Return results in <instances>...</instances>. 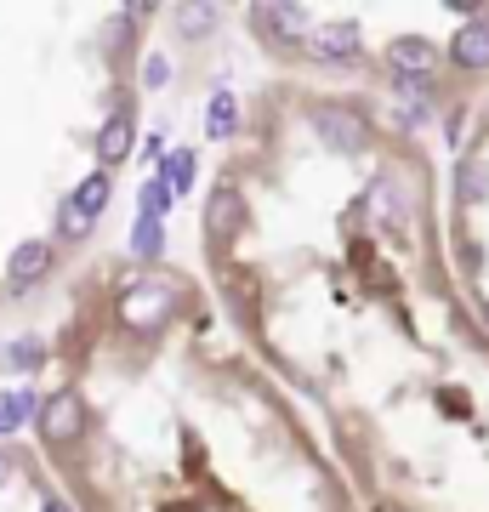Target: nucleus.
I'll return each instance as SVG.
<instances>
[{
	"mask_svg": "<svg viewBox=\"0 0 489 512\" xmlns=\"http://www.w3.org/2000/svg\"><path fill=\"white\" fill-rule=\"evenodd\" d=\"M80 433H86V399L80 393H52V399L40 404V439L69 444Z\"/></svg>",
	"mask_w": 489,
	"mask_h": 512,
	"instance_id": "obj_2",
	"label": "nucleus"
},
{
	"mask_svg": "<svg viewBox=\"0 0 489 512\" xmlns=\"http://www.w3.org/2000/svg\"><path fill=\"white\" fill-rule=\"evenodd\" d=\"M40 512H74V507H69V501H57V495H52V501H46V507H40Z\"/></svg>",
	"mask_w": 489,
	"mask_h": 512,
	"instance_id": "obj_22",
	"label": "nucleus"
},
{
	"mask_svg": "<svg viewBox=\"0 0 489 512\" xmlns=\"http://www.w3.org/2000/svg\"><path fill=\"white\" fill-rule=\"evenodd\" d=\"M387 63L399 74H433L438 52H433V40H421V35H399L393 46H387Z\"/></svg>",
	"mask_w": 489,
	"mask_h": 512,
	"instance_id": "obj_9",
	"label": "nucleus"
},
{
	"mask_svg": "<svg viewBox=\"0 0 489 512\" xmlns=\"http://www.w3.org/2000/svg\"><path fill=\"white\" fill-rule=\"evenodd\" d=\"M109 194H114V171H91L86 183H80L69 200H63V211H57V228H63V239H86L91 228H97V217L109 211Z\"/></svg>",
	"mask_w": 489,
	"mask_h": 512,
	"instance_id": "obj_1",
	"label": "nucleus"
},
{
	"mask_svg": "<svg viewBox=\"0 0 489 512\" xmlns=\"http://www.w3.org/2000/svg\"><path fill=\"white\" fill-rule=\"evenodd\" d=\"M381 512H404V507H381Z\"/></svg>",
	"mask_w": 489,
	"mask_h": 512,
	"instance_id": "obj_23",
	"label": "nucleus"
},
{
	"mask_svg": "<svg viewBox=\"0 0 489 512\" xmlns=\"http://www.w3.org/2000/svg\"><path fill=\"white\" fill-rule=\"evenodd\" d=\"M239 222H245V200H239L234 183H217L211 188V205H205V234L217 239V245H228V239L239 234Z\"/></svg>",
	"mask_w": 489,
	"mask_h": 512,
	"instance_id": "obj_4",
	"label": "nucleus"
},
{
	"mask_svg": "<svg viewBox=\"0 0 489 512\" xmlns=\"http://www.w3.org/2000/svg\"><path fill=\"white\" fill-rule=\"evenodd\" d=\"M6 484H12V461L0 456V490H6Z\"/></svg>",
	"mask_w": 489,
	"mask_h": 512,
	"instance_id": "obj_21",
	"label": "nucleus"
},
{
	"mask_svg": "<svg viewBox=\"0 0 489 512\" xmlns=\"http://www.w3.org/2000/svg\"><path fill=\"white\" fill-rule=\"evenodd\" d=\"M29 421H40V399L29 393V387L0 393V439H12V433H18V427H29Z\"/></svg>",
	"mask_w": 489,
	"mask_h": 512,
	"instance_id": "obj_10",
	"label": "nucleus"
},
{
	"mask_svg": "<svg viewBox=\"0 0 489 512\" xmlns=\"http://www.w3.org/2000/svg\"><path fill=\"white\" fill-rule=\"evenodd\" d=\"M234 126H239L234 97H228V92H217V97H211V120H205V131H211V137L222 143V137H234Z\"/></svg>",
	"mask_w": 489,
	"mask_h": 512,
	"instance_id": "obj_16",
	"label": "nucleus"
},
{
	"mask_svg": "<svg viewBox=\"0 0 489 512\" xmlns=\"http://www.w3.org/2000/svg\"><path fill=\"white\" fill-rule=\"evenodd\" d=\"M126 154H131V114H114L109 126L97 131V160H103V171H114Z\"/></svg>",
	"mask_w": 489,
	"mask_h": 512,
	"instance_id": "obj_11",
	"label": "nucleus"
},
{
	"mask_svg": "<svg viewBox=\"0 0 489 512\" xmlns=\"http://www.w3.org/2000/svg\"><path fill=\"white\" fill-rule=\"evenodd\" d=\"M308 52L336 63V57H353L359 52V23H325V29H313L308 35Z\"/></svg>",
	"mask_w": 489,
	"mask_h": 512,
	"instance_id": "obj_7",
	"label": "nucleus"
},
{
	"mask_svg": "<svg viewBox=\"0 0 489 512\" xmlns=\"http://www.w3.org/2000/svg\"><path fill=\"white\" fill-rule=\"evenodd\" d=\"M137 80H143L148 92H160L165 80H171V63H165L160 52H148V57H143V74H137Z\"/></svg>",
	"mask_w": 489,
	"mask_h": 512,
	"instance_id": "obj_19",
	"label": "nucleus"
},
{
	"mask_svg": "<svg viewBox=\"0 0 489 512\" xmlns=\"http://www.w3.org/2000/svg\"><path fill=\"white\" fill-rule=\"evenodd\" d=\"M256 18H262V23H279V35H285V40H302V23H308V12H302V6H256Z\"/></svg>",
	"mask_w": 489,
	"mask_h": 512,
	"instance_id": "obj_15",
	"label": "nucleus"
},
{
	"mask_svg": "<svg viewBox=\"0 0 489 512\" xmlns=\"http://www.w3.org/2000/svg\"><path fill=\"white\" fill-rule=\"evenodd\" d=\"M313 126H319V137H325L330 148H342V154H359V148L370 143V126H364L353 109H319Z\"/></svg>",
	"mask_w": 489,
	"mask_h": 512,
	"instance_id": "obj_5",
	"label": "nucleus"
},
{
	"mask_svg": "<svg viewBox=\"0 0 489 512\" xmlns=\"http://www.w3.org/2000/svg\"><path fill=\"white\" fill-rule=\"evenodd\" d=\"M399 97L404 103H427L433 97V74H399Z\"/></svg>",
	"mask_w": 489,
	"mask_h": 512,
	"instance_id": "obj_18",
	"label": "nucleus"
},
{
	"mask_svg": "<svg viewBox=\"0 0 489 512\" xmlns=\"http://www.w3.org/2000/svg\"><path fill=\"white\" fill-rule=\"evenodd\" d=\"M450 57L461 63V69H489V23H484V18H472L467 29H455Z\"/></svg>",
	"mask_w": 489,
	"mask_h": 512,
	"instance_id": "obj_8",
	"label": "nucleus"
},
{
	"mask_svg": "<svg viewBox=\"0 0 489 512\" xmlns=\"http://www.w3.org/2000/svg\"><path fill=\"white\" fill-rule=\"evenodd\" d=\"M165 313H171V291H160V285H131L120 296V325L126 330H154Z\"/></svg>",
	"mask_w": 489,
	"mask_h": 512,
	"instance_id": "obj_3",
	"label": "nucleus"
},
{
	"mask_svg": "<svg viewBox=\"0 0 489 512\" xmlns=\"http://www.w3.org/2000/svg\"><path fill=\"white\" fill-rule=\"evenodd\" d=\"M171 200H177V194L165 188V177H148V183H143V194H137V217H160V222H165Z\"/></svg>",
	"mask_w": 489,
	"mask_h": 512,
	"instance_id": "obj_14",
	"label": "nucleus"
},
{
	"mask_svg": "<svg viewBox=\"0 0 489 512\" xmlns=\"http://www.w3.org/2000/svg\"><path fill=\"white\" fill-rule=\"evenodd\" d=\"M182 18H188V23H211V18H217V6H182Z\"/></svg>",
	"mask_w": 489,
	"mask_h": 512,
	"instance_id": "obj_20",
	"label": "nucleus"
},
{
	"mask_svg": "<svg viewBox=\"0 0 489 512\" xmlns=\"http://www.w3.org/2000/svg\"><path fill=\"white\" fill-rule=\"evenodd\" d=\"M46 365V348H40V342H12V348H6V370H12V376H29V370H40Z\"/></svg>",
	"mask_w": 489,
	"mask_h": 512,
	"instance_id": "obj_17",
	"label": "nucleus"
},
{
	"mask_svg": "<svg viewBox=\"0 0 489 512\" xmlns=\"http://www.w3.org/2000/svg\"><path fill=\"white\" fill-rule=\"evenodd\" d=\"M160 251H165V222L160 217H137V228H131V256L154 262Z\"/></svg>",
	"mask_w": 489,
	"mask_h": 512,
	"instance_id": "obj_12",
	"label": "nucleus"
},
{
	"mask_svg": "<svg viewBox=\"0 0 489 512\" xmlns=\"http://www.w3.org/2000/svg\"><path fill=\"white\" fill-rule=\"evenodd\" d=\"M160 177H165L171 194H182V188L194 183V154H188V148H171V154L160 160Z\"/></svg>",
	"mask_w": 489,
	"mask_h": 512,
	"instance_id": "obj_13",
	"label": "nucleus"
},
{
	"mask_svg": "<svg viewBox=\"0 0 489 512\" xmlns=\"http://www.w3.org/2000/svg\"><path fill=\"white\" fill-rule=\"evenodd\" d=\"M46 274H52V245H46V239H23L18 251H12V262H6L12 291H29V285H40Z\"/></svg>",
	"mask_w": 489,
	"mask_h": 512,
	"instance_id": "obj_6",
	"label": "nucleus"
}]
</instances>
